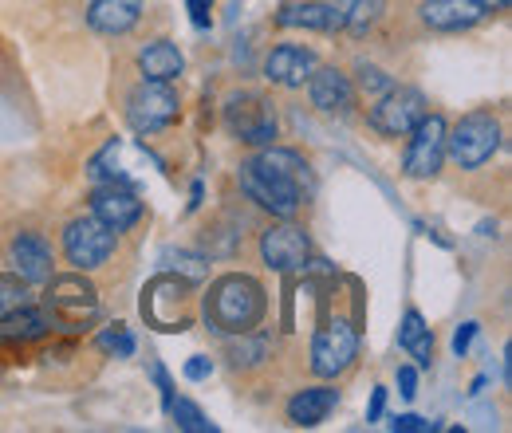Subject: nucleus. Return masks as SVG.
<instances>
[{
    "instance_id": "obj_1",
    "label": "nucleus",
    "mask_w": 512,
    "mask_h": 433,
    "mask_svg": "<svg viewBox=\"0 0 512 433\" xmlns=\"http://www.w3.org/2000/svg\"><path fill=\"white\" fill-rule=\"evenodd\" d=\"M241 189L249 193V201H256L264 213L272 217H296L308 193V162L296 150H280V146H264L256 158H249L237 174Z\"/></svg>"
},
{
    "instance_id": "obj_2",
    "label": "nucleus",
    "mask_w": 512,
    "mask_h": 433,
    "mask_svg": "<svg viewBox=\"0 0 512 433\" xmlns=\"http://www.w3.org/2000/svg\"><path fill=\"white\" fill-rule=\"evenodd\" d=\"M205 311L213 319L217 331L225 335H241V331H253L264 315V288L256 284L253 276H221L205 300Z\"/></svg>"
},
{
    "instance_id": "obj_3",
    "label": "nucleus",
    "mask_w": 512,
    "mask_h": 433,
    "mask_svg": "<svg viewBox=\"0 0 512 433\" xmlns=\"http://www.w3.org/2000/svg\"><path fill=\"white\" fill-rule=\"evenodd\" d=\"M497 150H501V123L489 111H473V115H465L453 130H446V154L461 170L485 166Z\"/></svg>"
},
{
    "instance_id": "obj_4",
    "label": "nucleus",
    "mask_w": 512,
    "mask_h": 433,
    "mask_svg": "<svg viewBox=\"0 0 512 433\" xmlns=\"http://www.w3.org/2000/svg\"><path fill=\"white\" fill-rule=\"evenodd\" d=\"M446 119L442 115H422L418 126L410 130V146H406V158H402V174L414 178V182H426L442 170L446 162Z\"/></svg>"
},
{
    "instance_id": "obj_5",
    "label": "nucleus",
    "mask_w": 512,
    "mask_h": 433,
    "mask_svg": "<svg viewBox=\"0 0 512 433\" xmlns=\"http://www.w3.org/2000/svg\"><path fill=\"white\" fill-rule=\"evenodd\" d=\"M64 252L71 260V268L79 272H91V268H103L115 252V233L91 213V217H79L71 221L64 233Z\"/></svg>"
},
{
    "instance_id": "obj_6",
    "label": "nucleus",
    "mask_w": 512,
    "mask_h": 433,
    "mask_svg": "<svg viewBox=\"0 0 512 433\" xmlns=\"http://www.w3.org/2000/svg\"><path fill=\"white\" fill-rule=\"evenodd\" d=\"M426 115V99H422V91H414V87H390L386 95H379V103L371 107V126L386 134V138H406L418 119Z\"/></svg>"
},
{
    "instance_id": "obj_7",
    "label": "nucleus",
    "mask_w": 512,
    "mask_h": 433,
    "mask_svg": "<svg viewBox=\"0 0 512 433\" xmlns=\"http://www.w3.org/2000/svg\"><path fill=\"white\" fill-rule=\"evenodd\" d=\"M359 355V335L347 319H331L320 335L312 339V371L320 378H335L343 374Z\"/></svg>"
},
{
    "instance_id": "obj_8",
    "label": "nucleus",
    "mask_w": 512,
    "mask_h": 433,
    "mask_svg": "<svg viewBox=\"0 0 512 433\" xmlns=\"http://www.w3.org/2000/svg\"><path fill=\"white\" fill-rule=\"evenodd\" d=\"M127 119L138 134H154L162 126H170L178 119V95L170 91V83H154L146 79L127 103Z\"/></svg>"
},
{
    "instance_id": "obj_9",
    "label": "nucleus",
    "mask_w": 512,
    "mask_h": 433,
    "mask_svg": "<svg viewBox=\"0 0 512 433\" xmlns=\"http://www.w3.org/2000/svg\"><path fill=\"white\" fill-rule=\"evenodd\" d=\"M48 315L64 327H79L83 319H91L99 311L95 300V288L83 280V276H52L48 284Z\"/></svg>"
},
{
    "instance_id": "obj_10",
    "label": "nucleus",
    "mask_w": 512,
    "mask_h": 433,
    "mask_svg": "<svg viewBox=\"0 0 512 433\" xmlns=\"http://www.w3.org/2000/svg\"><path fill=\"white\" fill-rule=\"evenodd\" d=\"M260 256L268 268L276 272H304L308 268V256H312V245L304 237V229L296 225H276L260 237Z\"/></svg>"
},
{
    "instance_id": "obj_11",
    "label": "nucleus",
    "mask_w": 512,
    "mask_h": 433,
    "mask_svg": "<svg viewBox=\"0 0 512 433\" xmlns=\"http://www.w3.org/2000/svg\"><path fill=\"white\" fill-rule=\"evenodd\" d=\"M91 213L119 237V233H127L130 225H138V217H142V201H138L130 189L107 182V186H99L95 193H91Z\"/></svg>"
},
{
    "instance_id": "obj_12",
    "label": "nucleus",
    "mask_w": 512,
    "mask_h": 433,
    "mask_svg": "<svg viewBox=\"0 0 512 433\" xmlns=\"http://www.w3.org/2000/svg\"><path fill=\"white\" fill-rule=\"evenodd\" d=\"M225 119H229V130L249 146H268L276 138V119L264 99H233Z\"/></svg>"
},
{
    "instance_id": "obj_13",
    "label": "nucleus",
    "mask_w": 512,
    "mask_h": 433,
    "mask_svg": "<svg viewBox=\"0 0 512 433\" xmlns=\"http://www.w3.org/2000/svg\"><path fill=\"white\" fill-rule=\"evenodd\" d=\"M308 95H312V107L323 115H347L355 103V83L339 67H316L308 79Z\"/></svg>"
},
{
    "instance_id": "obj_14",
    "label": "nucleus",
    "mask_w": 512,
    "mask_h": 433,
    "mask_svg": "<svg viewBox=\"0 0 512 433\" xmlns=\"http://www.w3.org/2000/svg\"><path fill=\"white\" fill-rule=\"evenodd\" d=\"M8 260L24 284H48L52 280V248L40 233H20L8 248Z\"/></svg>"
},
{
    "instance_id": "obj_15",
    "label": "nucleus",
    "mask_w": 512,
    "mask_h": 433,
    "mask_svg": "<svg viewBox=\"0 0 512 433\" xmlns=\"http://www.w3.org/2000/svg\"><path fill=\"white\" fill-rule=\"evenodd\" d=\"M320 63H316V52L312 48H300V44H280V48H272L268 52V60H264V75L272 79V83H280V87H304L308 79H312V71H316Z\"/></svg>"
},
{
    "instance_id": "obj_16",
    "label": "nucleus",
    "mask_w": 512,
    "mask_h": 433,
    "mask_svg": "<svg viewBox=\"0 0 512 433\" xmlns=\"http://www.w3.org/2000/svg\"><path fill=\"white\" fill-rule=\"evenodd\" d=\"M481 20H485L481 0H426L422 4V24H430L438 32H465Z\"/></svg>"
},
{
    "instance_id": "obj_17",
    "label": "nucleus",
    "mask_w": 512,
    "mask_h": 433,
    "mask_svg": "<svg viewBox=\"0 0 512 433\" xmlns=\"http://www.w3.org/2000/svg\"><path fill=\"white\" fill-rule=\"evenodd\" d=\"M142 20V0H91L87 24L103 36H123Z\"/></svg>"
},
{
    "instance_id": "obj_18",
    "label": "nucleus",
    "mask_w": 512,
    "mask_h": 433,
    "mask_svg": "<svg viewBox=\"0 0 512 433\" xmlns=\"http://www.w3.org/2000/svg\"><path fill=\"white\" fill-rule=\"evenodd\" d=\"M280 28H308V32H343V16L327 4V0H312V4H288L276 16Z\"/></svg>"
},
{
    "instance_id": "obj_19",
    "label": "nucleus",
    "mask_w": 512,
    "mask_h": 433,
    "mask_svg": "<svg viewBox=\"0 0 512 433\" xmlns=\"http://www.w3.org/2000/svg\"><path fill=\"white\" fill-rule=\"evenodd\" d=\"M138 71H142L146 79H154V83H170V79H178V75L186 71V56L178 52V44L154 40V44H146V48L138 52Z\"/></svg>"
},
{
    "instance_id": "obj_20",
    "label": "nucleus",
    "mask_w": 512,
    "mask_h": 433,
    "mask_svg": "<svg viewBox=\"0 0 512 433\" xmlns=\"http://www.w3.org/2000/svg\"><path fill=\"white\" fill-rule=\"evenodd\" d=\"M335 402H339V390H331V386H308V390H300L288 402V418L296 426H320L323 418L335 410Z\"/></svg>"
},
{
    "instance_id": "obj_21",
    "label": "nucleus",
    "mask_w": 512,
    "mask_h": 433,
    "mask_svg": "<svg viewBox=\"0 0 512 433\" xmlns=\"http://www.w3.org/2000/svg\"><path fill=\"white\" fill-rule=\"evenodd\" d=\"M398 347L418 363V367H430L434 363V335L426 327V319L418 311H406L402 327H398Z\"/></svg>"
},
{
    "instance_id": "obj_22",
    "label": "nucleus",
    "mask_w": 512,
    "mask_h": 433,
    "mask_svg": "<svg viewBox=\"0 0 512 433\" xmlns=\"http://www.w3.org/2000/svg\"><path fill=\"white\" fill-rule=\"evenodd\" d=\"M48 327H52V315H48V311L24 304V308H16L12 315L0 319V339H20V343H28V339L48 335Z\"/></svg>"
},
{
    "instance_id": "obj_23",
    "label": "nucleus",
    "mask_w": 512,
    "mask_h": 433,
    "mask_svg": "<svg viewBox=\"0 0 512 433\" xmlns=\"http://www.w3.org/2000/svg\"><path fill=\"white\" fill-rule=\"evenodd\" d=\"M327 4L343 16V32L351 36H367L386 12V0H327Z\"/></svg>"
},
{
    "instance_id": "obj_24",
    "label": "nucleus",
    "mask_w": 512,
    "mask_h": 433,
    "mask_svg": "<svg viewBox=\"0 0 512 433\" xmlns=\"http://www.w3.org/2000/svg\"><path fill=\"white\" fill-rule=\"evenodd\" d=\"M268 359V335H253V331H241L233 343H229V363L233 367H256Z\"/></svg>"
},
{
    "instance_id": "obj_25",
    "label": "nucleus",
    "mask_w": 512,
    "mask_h": 433,
    "mask_svg": "<svg viewBox=\"0 0 512 433\" xmlns=\"http://www.w3.org/2000/svg\"><path fill=\"white\" fill-rule=\"evenodd\" d=\"M166 410H170V418H174V426H178V430H186V433H213L217 430V426H213V422L193 406L190 398H170V402H166Z\"/></svg>"
},
{
    "instance_id": "obj_26",
    "label": "nucleus",
    "mask_w": 512,
    "mask_h": 433,
    "mask_svg": "<svg viewBox=\"0 0 512 433\" xmlns=\"http://www.w3.org/2000/svg\"><path fill=\"white\" fill-rule=\"evenodd\" d=\"M24 304H32L28 284H24L16 272H12V276H0V319L12 315L16 308H24Z\"/></svg>"
},
{
    "instance_id": "obj_27",
    "label": "nucleus",
    "mask_w": 512,
    "mask_h": 433,
    "mask_svg": "<svg viewBox=\"0 0 512 433\" xmlns=\"http://www.w3.org/2000/svg\"><path fill=\"white\" fill-rule=\"evenodd\" d=\"M99 347H103L107 355H115V359H130V355H134V335H130L123 323H115L111 331L99 335Z\"/></svg>"
},
{
    "instance_id": "obj_28",
    "label": "nucleus",
    "mask_w": 512,
    "mask_h": 433,
    "mask_svg": "<svg viewBox=\"0 0 512 433\" xmlns=\"http://www.w3.org/2000/svg\"><path fill=\"white\" fill-rule=\"evenodd\" d=\"M394 87V79L379 71V67H371V63H363L359 67V91H367V95H386Z\"/></svg>"
},
{
    "instance_id": "obj_29",
    "label": "nucleus",
    "mask_w": 512,
    "mask_h": 433,
    "mask_svg": "<svg viewBox=\"0 0 512 433\" xmlns=\"http://www.w3.org/2000/svg\"><path fill=\"white\" fill-rule=\"evenodd\" d=\"M190 4V20L197 28H209L213 24V0H186Z\"/></svg>"
},
{
    "instance_id": "obj_30",
    "label": "nucleus",
    "mask_w": 512,
    "mask_h": 433,
    "mask_svg": "<svg viewBox=\"0 0 512 433\" xmlns=\"http://www.w3.org/2000/svg\"><path fill=\"white\" fill-rule=\"evenodd\" d=\"M390 426H394L398 433H426L430 430V422H426V418H418V414H402V418H394Z\"/></svg>"
},
{
    "instance_id": "obj_31",
    "label": "nucleus",
    "mask_w": 512,
    "mask_h": 433,
    "mask_svg": "<svg viewBox=\"0 0 512 433\" xmlns=\"http://www.w3.org/2000/svg\"><path fill=\"white\" fill-rule=\"evenodd\" d=\"M398 394L402 398H414L418 394V371L414 367H398Z\"/></svg>"
},
{
    "instance_id": "obj_32",
    "label": "nucleus",
    "mask_w": 512,
    "mask_h": 433,
    "mask_svg": "<svg viewBox=\"0 0 512 433\" xmlns=\"http://www.w3.org/2000/svg\"><path fill=\"white\" fill-rule=\"evenodd\" d=\"M209 374H213V363H209L205 355H193L190 363H186V378H190V382H201V378H209Z\"/></svg>"
},
{
    "instance_id": "obj_33",
    "label": "nucleus",
    "mask_w": 512,
    "mask_h": 433,
    "mask_svg": "<svg viewBox=\"0 0 512 433\" xmlns=\"http://www.w3.org/2000/svg\"><path fill=\"white\" fill-rule=\"evenodd\" d=\"M473 335H477V323H461V327H457V335H453V351H457V355H465V351H469V343H473Z\"/></svg>"
},
{
    "instance_id": "obj_34",
    "label": "nucleus",
    "mask_w": 512,
    "mask_h": 433,
    "mask_svg": "<svg viewBox=\"0 0 512 433\" xmlns=\"http://www.w3.org/2000/svg\"><path fill=\"white\" fill-rule=\"evenodd\" d=\"M383 406H386V390H375L371 410H367V422H379V418H383Z\"/></svg>"
},
{
    "instance_id": "obj_35",
    "label": "nucleus",
    "mask_w": 512,
    "mask_h": 433,
    "mask_svg": "<svg viewBox=\"0 0 512 433\" xmlns=\"http://www.w3.org/2000/svg\"><path fill=\"white\" fill-rule=\"evenodd\" d=\"M481 4H485V12H505L512 0H481Z\"/></svg>"
}]
</instances>
